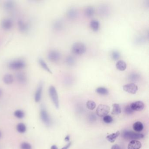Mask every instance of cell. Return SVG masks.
I'll return each instance as SVG.
<instances>
[{
    "label": "cell",
    "mask_w": 149,
    "mask_h": 149,
    "mask_svg": "<svg viewBox=\"0 0 149 149\" xmlns=\"http://www.w3.org/2000/svg\"><path fill=\"white\" fill-rule=\"evenodd\" d=\"M14 116L18 119H22L25 116V113L22 110H17L14 112Z\"/></svg>",
    "instance_id": "33"
},
{
    "label": "cell",
    "mask_w": 149,
    "mask_h": 149,
    "mask_svg": "<svg viewBox=\"0 0 149 149\" xmlns=\"http://www.w3.org/2000/svg\"><path fill=\"white\" fill-rule=\"evenodd\" d=\"M1 136H2V133H1V131H0V139L1 138Z\"/></svg>",
    "instance_id": "44"
},
{
    "label": "cell",
    "mask_w": 149,
    "mask_h": 149,
    "mask_svg": "<svg viewBox=\"0 0 149 149\" xmlns=\"http://www.w3.org/2000/svg\"><path fill=\"white\" fill-rule=\"evenodd\" d=\"M65 82H67L68 85V84H70V83H72V81H73V79L70 78V77H67V78L65 79Z\"/></svg>",
    "instance_id": "38"
},
{
    "label": "cell",
    "mask_w": 149,
    "mask_h": 149,
    "mask_svg": "<svg viewBox=\"0 0 149 149\" xmlns=\"http://www.w3.org/2000/svg\"><path fill=\"white\" fill-rule=\"evenodd\" d=\"M40 116L42 122L47 127H49L51 124V120L47 111L43 108L40 110Z\"/></svg>",
    "instance_id": "7"
},
{
    "label": "cell",
    "mask_w": 149,
    "mask_h": 149,
    "mask_svg": "<svg viewBox=\"0 0 149 149\" xmlns=\"http://www.w3.org/2000/svg\"><path fill=\"white\" fill-rule=\"evenodd\" d=\"M65 63L69 66H73L76 63V59L73 56L69 55L66 56L65 59Z\"/></svg>",
    "instance_id": "25"
},
{
    "label": "cell",
    "mask_w": 149,
    "mask_h": 149,
    "mask_svg": "<svg viewBox=\"0 0 149 149\" xmlns=\"http://www.w3.org/2000/svg\"><path fill=\"white\" fill-rule=\"evenodd\" d=\"M110 8L108 6L106 5H102L100 6L98 9L99 14L102 16H107L110 13Z\"/></svg>",
    "instance_id": "15"
},
{
    "label": "cell",
    "mask_w": 149,
    "mask_h": 149,
    "mask_svg": "<svg viewBox=\"0 0 149 149\" xmlns=\"http://www.w3.org/2000/svg\"><path fill=\"white\" fill-rule=\"evenodd\" d=\"M125 112L127 114H131L133 113L134 111L132 109L131 107H130V105H128V106H127L125 108Z\"/></svg>",
    "instance_id": "37"
},
{
    "label": "cell",
    "mask_w": 149,
    "mask_h": 149,
    "mask_svg": "<svg viewBox=\"0 0 149 149\" xmlns=\"http://www.w3.org/2000/svg\"><path fill=\"white\" fill-rule=\"evenodd\" d=\"M1 27L4 30L8 31L12 28L13 26V22L9 18H4L1 22Z\"/></svg>",
    "instance_id": "11"
},
{
    "label": "cell",
    "mask_w": 149,
    "mask_h": 149,
    "mask_svg": "<svg viewBox=\"0 0 149 149\" xmlns=\"http://www.w3.org/2000/svg\"><path fill=\"white\" fill-rule=\"evenodd\" d=\"M116 68L119 71H124L127 68V64L124 61L119 60L117 62L116 65Z\"/></svg>",
    "instance_id": "22"
},
{
    "label": "cell",
    "mask_w": 149,
    "mask_h": 149,
    "mask_svg": "<svg viewBox=\"0 0 149 149\" xmlns=\"http://www.w3.org/2000/svg\"><path fill=\"white\" fill-rule=\"evenodd\" d=\"M71 145V143L70 142V143H68L66 146H65L64 147H63V148H62L61 149H68L69 148V147H70Z\"/></svg>",
    "instance_id": "41"
},
{
    "label": "cell",
    "mask_w": 149,
    "mask_h": 149,
    "mask_svg": "<svg viewBox=\"0 0 149 149\" xmlns=\"http://www.w3.org/2000/svg\"><path fill=\"white\" fill-rule=\"evenodd\" d=\"M38 62L40 66L43 68L44 70L47 71L49 74H52V73H53L52 71H51L50 68L49 67L47 64L43 59H42V58H39L38 59Z\"/></svg>",
    "instance_id": "18"
},
{
    "label": "cell",
    "mask_w": 149,
    "mask_h": 149,
    "mask_svg": "<svg viewBox=\"0 0 149 149\" xmlns=\"http://www.w3.org/2000/svg\"><path fill=\"white\" fill-rule=\"evenodd\" d=\"M49 96L55 106L57 108L59 107V100L56 88L54 86H50L49 88Z\"/></svg>",
    "instance_id": "3"
},
{
    "label": "cell",
    "mask_w": 149,
    "mask_h": 149,
    "mask_svg": "<svg viewBox=\"0 0 149 149\" xmlns=\"http://www.w3.org/2000/svg\"><path fill=\"white\" fill-rule=\"evenodd\" d=\"M89 119L91 121L93 122V121H95L96 118L94 114H91L89 116Z\"/></svg>",
    "instance_id": "39"
},
{
    "label": "cell",
    "mask_w": 149,
    "mask_h": 149,
    "mask_svg": "<svg viewBox=\"0 0 149 149\" xmlns=\"http://www.w3.org/2000/svg\"><path fill=\"white\" fill-rule=\"evenodd\" d=\"M123 89L128 93L130 94H135L138 90V87L135 84L133 83H130L124 85L123 86Z\"/></svg>",
    "instance_id": "9"
},
{
    "label": "cell",
    "mask_w": 149,
    "mask_h": 149,
    "mask_svg": "<svg viewBox=\"0 0 149 149\" xmlns=\"http://www.w3.org/2000/svg\"><path fill=\"white\" fill-rule=\"evenodd\" d=\"M86 106L89 110H93L96 108V103L93 101L89 100L87 102Z\"/></svg>",
    "instance_id": "32"
},
{
    "label": "cell",
    "mask_w": 149,
    "mask_h": 149,
    "mask_svg": "<svg viewBox=\"0 0 149 149\" xmlns=\"http://www.w3.org/2000/svg\"><path fill=\"white\" fill-rule=\"evenodd\" d=\"M1 94H2V91H1V90L0 89V97L1 96Z\"/></svg>",
    "instance_id": "45"
},
{
    "label": "cell",
    "mask_w": 149,
    "mask_h": 149,
    "mask_svg": "<svg viewBox=\"0 0 149 149\" xmlns=\"http://www.w3.org/2000/svg\"><path fill=\"white\" fill-rule=\"evenodd\" d=\"M144 125L140 122H136L133 125V129L134 131L140 132L144 129Z\"/></svg>",
    "instance_id": "26"
},
{
    "label": "cell",
    "mask_w": 149,
    "mask_h": 149,
    "mask_svg": "<svg viewBox=\"0 0 149 149\" xmlns=\"http://www.w3.org/2000/svg\"><path fill=\"white\" fill-rule=\"evenodd\" d=\"M51 149H58V148H57L56 146L54 145H53L52 146H51Z\"/></svg>",
    "instance_id": "43"
},
{
    "label": "cell",
    "mask_w": 149,
    "mask_h": 149,
    "mask_svg": "<svg viewBox=\"0 0 149 149\" xmlns=\"http://www.w3.org/2000/svg\"><path fill=\"white\" fill-rule=\"evenodd\" d=\"M66 16L69 19H75L78 16V11L75 7H70L67 11Z\"/></svg>",
    "instance_id": "17"
},
{
    "label": "cell",
    "mask_w": 149,
    "mask_h": 149,
    "mask_svg": "<svg viewBox=\"0 0 149 149\" xmlns=\"http://www.w3.org/2000/svg\"><path fill=\"white\" fill-rule=\"evenodd\" d=\"M128 80L132 82H137L140 78V74L136 72H132L129 75Z\"/></svg>",
    "instance_id": "21"
},
{
    "label": "cell",
    "mask_w": 149,
    "mask_h": 149,
    "mask_svg": "<svg viewBox=\"0 0 149 149\" xmlns=\"http://www.w3.org/2000/svg\"><path fill=\"white\" fill-rule=\"evenodd\" d=\"M103 120L106 123H111L112 122L113 119L111 116L107 115V116L103 117Z\"/></svg>",
    "instance_id": "35"
},
{
    "label": "cell",
    "mask_w": 149,
    "mask_h": 149,
    "mask_svg": "<svg viewBox=\"0 0 149 149\" xmlns=\"http://www.w3.org/2000/svg\"><path fill=\"white\" fill-rule=\"evenodd\" d=\"M111 58L114 60H117L120 57V53L117 50H113L111 53Z\"/></svg>",
    "instance_id": "31"
},
{
    "label": "cell",
    "mask_w": 149,
    "mask_h": 149,
    "mask_svg": "<svg viewBox=\"0 0 149 149\" xmlns=\"http://www.w3.org/2000/svg\"><path fill=\"white\" fill-rule=\"evenodd\" d=\"M16 129L18 132L21 133H23L26 132V127L24 123H20L17 125Z\"/></svg>",
    "instance_id": "30"
},
{
    "label": "cell",
    "mask_w": 149,
    "mask_h": 149,
    "mask_svg": "<svg viewBox=\"0 0 149 149\" xmlns=\"http://www.w3.org/2000/svg\"><path fill=\"white\" fill-rule=\"evenodd\" d=\"M21 149H32V146L30 144L26 142L22 143L21 145Z\"/></svg>",
    "instance_id": "34"
},
{
    "label": "cell",
    "mask_w": 149,
    "mask_h": 149,
    "mask_svg": "<svg viewBox=\"0 0 149 149\" xmlns=\"http://www.w3.org/2000/svg\"><path fill=\"white\" fill-rule=\"evenodd\" d=\"M3 82L6 85H10L12 84L14 81V78L12 74H5L2 78Z\"/></svg>",
    "instance_id": "19"
},
{
    "label": "cell",
    "mask_w": 149,
    "mask_h": 149,
    "mask_svg": "<svg viewBox=\"0 0 149 149\" xmlns=\"http://www.w3.org/2000/svg\"><path fill=\"white\" fill-rule=\"evenodd\" d=\"M110 111V107L106 105L101 104L97 108L96 112L99 117H104L107 116Z\"/></svg>",
    "instance_id": "8"
},
{
    "label": "cell",
    "mask_w": 149,
    "mask_h": 149,
    "mask_svg": "<svg viewBox=\"0 0 149 149\" xmlns=\"http://www.w3.org/2000/svg\"><path fill=\"white\" fill-rule=\"evenodd\" d=\"M87 48L85 45L81 42L74 43L71 47L72 53L77 55H81L85 53Z\"/></svg>",
    "instance_id": "2"
},
{
    "label": "cell",
    "mask_w": 149,
    "mask_h": 149,
    "mask_svg": "<svg viewBox=\"0 0 149 149\" xmlns=\"http://www.w3.org/2000/svg\"><path fill=\"white\" fill-rule=\"evenodd\" d=\"M17 81L20 84H25L27 82V77L26 74L22 72L18 73L16 75Z\"/></svg>",
    "instance_id": "16"
},
{
    "label": "cell",
    "mask_w": 149,
    "mask_h": 149,
    "mask_svg": "<svg viewBox=\"0 0 149 149\" xmlns=\"http://www.w3.org/2000/svg\"><path fill=\"white\" fill-rule=\"evenodd\" d=\"M43 84L42 82H41L39 84L34 95V99L36 102H39L41 100L42 94H43Z\"/></svg>",
    "instance_id": "10"
},
{
    "label": "cell",
    "mask_w": 149,
    "mask_h": 149,
    "mask_svg": "<svg viewBox=\"0 0 149 149\" xmlns=\"http://www.w3.org/2000/svg\"><path fill=\"white\" fill-rule=\"evenodd\" d=\"M113 109L112 114L114 115H118L120 114L122 112L121 108L119 104H114L112 105Z\"/></svg>",
    "instance_id": "28"
},
{
    "label": "cell",
    "mask_w": 149,
    "mask_h": 149,
    "mask_svg": "<svg viewBox=\"0 0 149 149\" xmlns=\"http://www.w3.org/2000/svg\"><path fill=\"white\" fill-rule=\"evenodd\" d=\"M132 109L134 111H140L143 110L144 108V104L141 101H136L132 103L130 105Z\"/></svg>",
    "instance_id": "14"
},
{
    "label": "cell",
    "mask_w": 149,
    "mask_h": 149,
    "mask_svg": "<svg viewBox=\"0 0 149 149\" xmlns=\"http://www.w3.org/2000/svg\"><path fill=\"white\" fill-rule=\"evenodd\" d=\"M64 26V21L60 19H58L54 21L52 27L53 29L56 31H60L62 30Z\"/></svg>",
    "instance_id": "13"
},
{
    "label": "cell",
    "mask_w": 149,
    "mask_h": 149,
    "mask_svg": "<svg viewBox=\"0 0 149 149\" xmlns=\"http://www.w3.org/2000/svg\"><path fill=\"white\" fill-rule=\"evenodd\" d=\"M26 66V63L22 59H15L11 60L8 63V67L10 69L13 70H21Z\"/></svg>",
    "instance_id": "1"
},
{
    "label": "cell",
    "mask_w": 149,
    "mask_h": 149,
    "mask_svg": "<svg viewBox=\"0 0 149 149\" xmlns=\"http://www.w3.org/2000/svg\"><path fill=\"white\" fill-rule=\"evenodd\" d=\"M145 38L143 36H139L136 38V43L138 44H142L145 42Z\"/></svg>",
    "instance_id": "36"
},
{
    "label": "cell",
    "mask_w": 149,
    "mask_h": 149,
    "mask_svg": "<svg viewBox=\"0 0 149 149\" xmlns=\"http://www.w3.org/2000/svg\"><path fill=\"white\" fill-rule=\"evenodd\" d=\"M111 149H122V148L118 145L115 144L112 146Z\"/></svg>",
    "instance_id": "40"
},
{
    "label": "cell",
    "mask_w": 149,
    "mask_h": 149,
    "mask_svg": "<svg viewBox=\"0 0 149 149\" xmlns=\"http://www.w3.org/2000/svg\"><path fill=\"white\" fill-rule=\"evenodd\" d=\"M96 92L99 95H105L108 94V90L106 87H100L96 89Z\"/></svg>",
    "instance_id": "29"
},
{
    "label": "cell",
    "mask_w": 149,
    "mask_h": 149,
    "mask_svg": "<svg viewBox=\"0 0 149 149\" xmlns=\"http://www.w3.org/2000/svg\"><path fill=\"white\" fill-rule=\"evenodd\" d=\"M122 135L124 139L133 140L141 139L144 137V135L143 134L135 133L133 131H127V130L123 132Z\"/></svg>",
    "instance_id": "4"
},
{
    "label": "cell",
    "mask_w": 149,
    "mask_h": 149,
    "mask_svg": "<svg viewBox=\"0 0 149 149\" xmlns=\"http://www.w3.org/2000/svg\"><path fill=\"white\" fill-rule=\"evenodd\" d=\"M18 28V30L22 33H28L30 29V25L27 21L24 19H18L17 22Z\"/></svg>",
    "instance_id": "6"
},
{
    "label": "cell",
    "mask_w": 149,
    "mask_h": 149,
    "mask_svg": "<svg viewBox=\"0 0 149 149\" xmlns=\"http://www.w3.org/2000/svg\"><path fill=\"white\" fill-rule=\"evenodd\" d=\"M90 26L92 30L94 31H98L100 28V22L96 19H93L90 22Z\"/></svg>",
    "instance_id": "23"
},
{
    "label": "cell",
    "mask_w": 149,
    "mask_h": 149,
    "mask_svg": "<svg viewBox=\"0 0 149 149\" xmlns=\"http://www.w3.org/2000/svg\"><path fill=\"white\" fill-rule=\"evenodd\" d=\"M120 135V132L117 131L114 133L111 134L106 136V139L109 142L111 143H114L115 141L117 138Z\"/></svg>",
    "instance_id": "27"
},
{
    "label": "cell",
    "mask_w": 149,
    "mask_h": 149,
    "mask_svg": "<svg viewBox=\"0 0 149 149\" xmlns=\"http://www.w3.org/2000/svg\"><path fill=\"white\" fill-rule=\"evenodd\" d=\"M47 57L49 61L53 63H56L59 61L60 59L61 54L58 50L52 49L49 51Z\"/></svg>",
    "instance_id": "5"
},
{
    "label": "cell",
    "mask_w": 149,
    "mask_h": 149,
    "mask_svg": "<svg viewBox=\"0 0 149 149\" xmlns=\"http://www.w3.org/2000/svg\"><path fill=\"white\" fill-rule=\"evenodd\" d=\"M4 9L7 12H11L15 10L16 7V3L13 1H7L3 4Z\"/></svg>",
    "instance_id": "12"
},
{
    "label": "cell",
    "mask_w": 149,
    "mask_h": 149,
    "mask_svg": "<svg viewBox=\"0 0 149 149\" xmlns=\"http://www.w3.org/2000/svg\"><path fill=\"white\" fill-rule=\"evenodd\" d=\"M95 13V9L92 6H88L86 7L85 10V14L87 17H91Z\"/></svg>",
    "instance_id": "24"
},
{
    "label": "cell",
    "mask_w": 149,
    "mask_h": 149,
    "mask_svg": "<svg viewBox=\"0 0 149 149\" xmlns=\"http://www.w3.org/2000/svg\"><path fill=\"white\" fill-rule=\"evenodd\" d=\"M65 140L66 141H70V136L69 135H67L66 137H65Z\"/></svg>",
    "instance_id": "42"
},
{
    "label": "cell",
    "mask_w": 149,
    "mask_h": 149,
    "mask_svg": "<svg viewBox=\"0 0 149 149\" xmlns=\"http://www.w3.org/2000/svg\"><path fill=\"white\" fill-rule=\"evenodd\" d=\"M142 146L141 143L136 140H132L128 145V149H140Z\"/></svg>",
    "instance_id": "20"
}]
</instances>
